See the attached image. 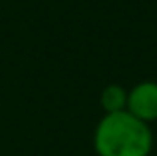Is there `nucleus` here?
Returning <instances> with one entry per match:
<instances>
[{"mask_svg":"<svg viewBox=\"0 0 157 156\" xmlns=\"http://www.w3.org/2000/svg\"><path fill=\"white\" fill-rule=\"evenodd\" d=\"M92 144L98 156H151L155 138L149 124L123 110L98 120Z\"/></svg>","mask_w":157,"mask_h":156,"instance_id":"nucleus-1","label":"nucleus"},{"mask_svg":"<svg viewBox=\"0 0 157 156\" xmlns=\"http://www.w3.org/2000/svg\"><path fill=\"white\" fill-rule=\"evenodd\" d=\"M127 112L149 126L157 122V80H141L127 90Z\"/></svg>","mask_w":157,"mask_h":156,"instance_id":"nucleus-2","label":"nucleus"},{"mask_svg":"<svg viewBox=\"0 0 157 156\" xmlns=\"http://www.w3.org/2000/svg\"><path fill=\"white\" fill-rule=\"evenodd\" d=\"M100 106L104 114H115L127 110V90L121 84H107L100 94Z\"/></svg>","mask_w":157,"mask_h":156,"instance_id":"nucleus-3","label":"nucleus"}]
</instances>
